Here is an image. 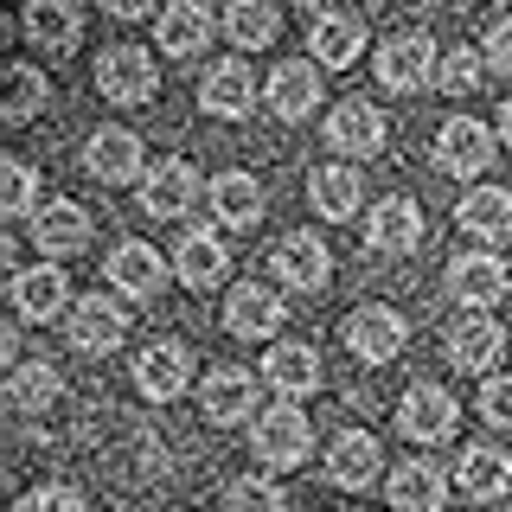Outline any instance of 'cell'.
Instances as JSON below:
<instances>
[{
    "label": "cell",
    "instance_id": "1",
    "mask_svg": "<svg viewBox=\"0 0 512 512\" xmlns=\"http://www.w3.org/2000/svg\"><path fill=\"white\" fill-rule=\"evenodd\" d=\"M436 64H442V52H436V39H429L423 26H404V32H391V39L378 45V84L384 90H423V84H436Z\"/></svg>",
    "mask_w": 512,
    "mask_h": 512
},
{
    "label": "cell",
    "instance_id": "32",
    "mask_svg": "<svg viewBox=\"0 0 512 512\" xmlns=\"http://www.w3.org/2000/svg\"><path fill=\"white\" fill-rule=\"evenodd\" d=\"M250 410H256V378L237 365H218L205 378V423H244Z\"/></svg>",
    "mask_w": 512,
    "mask_h": 512
},
{
    "label": "cell",
    "instance_id": "39",
    "mask_svg": "<svg viewBox=\"0 0 512 512\" xmlns=\"http://www.w3.org/2000/svg\"><path fill=\"white\" fill-rule=\"evenodd\" d=\"M480 71H487V58L468 52V45H455V52H442V64H436V90H448V96H468V90L480 84Z\"/></svg>",
    "mask_w": 512,
    "mask_h": 512
},
{
    "label": "cell",
    "instance_id": "23",
    "mask_svg": "<svg viewBox=\"0 0 512 512\" xmlns=\"http://www.w3.org/2000/svg\"><path fill=\"white\" fill-rule=\"evenodd\" d=\"M199 103H205V116H218V122H244L250 109H256L250 64H212L205 84H199Z\"/></svg>",
    "mask_w": 512,
    "mask_h": 512
},
{
    "label": "cell",
    "instance_id": "41",
    "mask_svg": "<svg viewBox=\"0 0 512 512\" xmlns=\"http://www.w3.org/2000/svg\"><path fill=\"white\" fill-rule=\"evenodd\" d=\"M20 512H90V506H84L77 487H32L20 500Z\"/></svg>",
    "mask_w": 512,
    "mask_h": 512
},
{
    "label": "cell",
    "instance_id": "12",
    "mask_svg": "<svg viewBox=\"0 0 512 512\" xmlns=\"http://www.w3.org/2000/svg\"><path fill=\"white\" fill-rule=\"evenodd\" d=\"M199 199V173L192 160H154L148 180H141V212L148 218H186Z\"/></svg>",
    "mask_w": 512,
    "mask_h": 512
},
{
    "label": "cell",
    "instance_id": "42",
    "mask_svg": "<svg viewBox=\"0 0 512 512\" xmlns=\"http://www.w3.org/2000/svg\"><path fill=\"white\" fill-rule=\"evenodd\" d=\"M487 64H493V71H506V77H512V20H500V26L487 32Z\"/></svg>",
    "mask_w": 512,
    "mask_h": 512
},
{
    "label": "cell",
    "instance_id": "13",
    "mask_svg": "<svg viewBox=\"0 0 512 512\" xmlns=\"http://www.w3.org/2000/svg\"><path fill=\"white\" fill-rule=\"evenodd\" d=\"M84 173L103 186H128L141 173V135L135 128H96L84 141Z\"/></svg>",
    "mask_w": 512,
    "mask_h": 512
},
{
    "label": "cell",
    "instance_id": "10",
    "mask_svg": "<svg viewBox=\"0 0 512 512\" xmlns=\"http://www.w3.org/2000/svg\"><path fill=\"white\" fill-rule=\"evenodd\" d=\"M167 276H173V263L154 244H141V237H128V244L109 250V282H116L128 301H154L160 288H167Z\"/></svg>",
    "mask_w": 512,
    "mask_h": 512
},
{
    "label": "cell",
    "instance_id": "37",
    "mask_svg": "<svg viewBox=\"0 0 512 512\" xmlns=\"http://www.w3.org/2000/svg\"><path fill=\"white\" fill-rule=\"evenodd\" d=\"M39 212V180L26 160H0V218H32Z\"/></svg>",
    "mask_w": 512,
    "mask_h": 512
},
{
    "label": "cell",
    "instance_id": "31",
    "mask_svg": "<svg viewBox=\"0 0 512 512\" xmlns=\"http://www.w3.org/2000/svg\"><path fill=\"white\" fill-rule=\"evenodd\" d=\"M77 32H84V20H77L71 0H26V39L39 45V52H71Z\"/></svg>",
    "mask_w": 512,
    "mask_h": 512
},
{
    "label": "cell",
    "instance_id": "46",
    "mask_svg": "<svg viewBox=\"0 0 512 512\" xmlns=\"http://www.w3.org/2000/svg\"><path fill=\"white\" fill-rule=\"evenodd\" d=\"M295 7H301V13H327L333 0H295Z\"/></svg>",
    "mask_w": 512,
    "mask_h": 512
},
{
    "label": "cell",
    "instance_id": "6",
    "mask_svg": "<svg viewBox=\"0 0 512 512\" xmlns=\"http://www.w3.org/2000/svg\"><path fill=\"white\" fill-rule=\"evenodd\" d=\"M436 167L455 173V180H480L493 167V128L474 116H448L436 135Z\"/></svg>",
    "mask_w": 512,
    "mask_h": 512
},
{
    "label": "cell",
    "instance_id": "4",
    "mask_svg": "<svg viewBox=\"0 0 512 512\" xmlns=\"http://www.w3.org/2000/svg\"><path fill=\"white\" fill-rule=\"evenodd\" d=\"M308 448H314L308 410L276 404V410L256 416V461H263V468H301V461H308Z\"/></svg>",
    "mask_w": 512,
    "mask_h": 512
},
{
    "label": "cell",
    "instance_id": "21",
    "mask_svg": "<svg viewBox=\"0 0 512 512\" xmlns=\"http://www.w3.org/2000/svg\"><path fill=\"white\" fill-rule=\"evenodd\" d=\"M7 295H13V308H20L26 320H58L64 308H71V282H64V269H52V263L13 269Z\"/></svg>",
    "mask_w": 512,
    "mask_h": 512
},
{
    "label": "cell",
    "instance_id": "36",
    "mask_svg": "<svg viewBox=\"0 0 512 512\" xmlns=\"http://www.w3.org/2000/svg\"><path fill=\"white\" fill-rule=\"evenodd\" d=\"M52 397H58V372H52V359H26V365H13L7 372V404L32 416V410H52Z\"/></svg>",
    "mask_w": 512,
    "mask_h": 512
},
{
    "label": "cell",
    "instance_id": "25",
    "mask_svg": "<svg viewBox=\"0 0 512 512\" xmlns=\"http://www.w3.org/2000/svg\"><path fill=\"white\" fill-rule=\"evenodd\" d=\"M154 39L167 58H192L205 52V39H212V13H205V0H173V7L154 13Z\"/></svg>",
    "mask_w": 512,
    "mask_h": 512
},
{
    "label": "cell",
    "instance_id": "45",
    "mask_svg": "<svg viewBox=\"0 0 512 512\" xmlns=\"http://www.w3.org/2000/svg\"><path fill=\"white\" fill-rule=\"evenodd\" d=\"M500 141H506V148H512V103L500 109Z\"/></svg>",
    "mask_w": 512,
    "mask_h": 512
},
{
    "label": "cell",
    "instance_id": "26",
    "mask_svg": "<svg viewBox=\"0 0 512 512\" xmlns=\"http://www.w3.org/2000/svg\"><path fill=\"white\" fill-rule=\"evenodd\" d=\"M327 141H333L340 154L365 160V154H378V148H384V116H378L372 103H365V96H346V103L327 116Z\"/></svg>",
    "mask_w": 512,
    "mask_h": 512
},
{
    "label": "cell",
    "instance_id": "27",
    "mask_svg": "<svg viewBox=\"0 0 512 512\" xmlns=\"http://www.w3.org/2000/svg\"><path fill=\"white\" fill-rule=\"evenodd\" d=\"M224 269H231V250H224V237H212V231H186V244L173 250V276H180L192 295L218 288Z\"/></svg>",
    "mask_w": 512,
    "mask_h": 512
},
{
    "label": "cell",
    "instance_id": "24",
    "mask_svg": "<svg viewBox=\"0 0 512 512\" xmlns=\"http://www.w3.org/2000/svg\"><path fill=\"white\" fill-rule=\"evenodd\" d=\"M308 52H314L320 71H346V64H359L365 20H359V13H320L314 32H308Z\"/></svg>",
    "mask_w": 512,
    "mask_h": 512
},
{
    "label": "cell",
    "instance_id": "7",
    "mask_svg": "<svg viewBox=\"0 0 512 512\" xmlns=\"http://www.w3.org/2000/svg\"><path fill=\"white\" fill-rule=\"evenodd\" d=\"M455 423H461V404L442 384H410V391L397 397V429H404L410 442H448Z\"/></svg>",
    "mask_w": 512,
    "mask_h": 512
},
{
    "label": "cell",
    "instance_id": "33",
    "mask_svg": "<svg viewBox=\"0 0 512 512\" xmlns=\"http://www.w3.org/2000/svg\"><path fill=\"white\" fill-rule=\"evenodd\" d=\"M205 199H212V218L231 224V231H244V224L263 218V186H256L250 173H218V180L205 186Z\"/></svg>",
    "mask_w": 512,
    "mask_h": 512
},
{
    "label": "cell",
    "instance_id": "35",
    "mask_svg": "<svg viewBox=\"0 0 512 512\" xmlns=\"http://www.w3.org/2000/svg\"><path fill=\"white\" fill-rule=\"evenodd\" d=\"M224 32H231V45H244V52H263L282 32L276 0H231V7H224Z\"/></svg>",
    "mask_w": 512,
    "mask_h": 512
},
{
    "label": "cell",
    "instance_id": "18",
    "mask_svg": "<svg viewBox=\"0 0 512 512\" xmlns=\"http://www.w3.org/2000/svg\"><path fill=\"white\" fill-rule=\"evenodd\" d=\"M448 288H455V301H468V308H493V301H506L512 269L493 250H474V256H455V263H448Z\"/></svg>",
    "mask_w": 512,
    "mask_h": 512
},
{
    "label": "cell",
    "instance_id": "19",
    "mask_svg": "<svg viewBox=\"0 0 512 512\" xmlns=\"http://www.w3.org/2000/svg\"><path fill=\"white\" fill-rule=\"evenodd\" d=\"M384 493H391V512H442L448 506V468L404 461V468L384 474Z\"/></svg>",
    "mask_w": 512,
    "mask_h": 512
},
{
    "label": "cell",
    "instance_id": "40",
    "mask_svg": "<svg viewBox=\"0 0 512 512\" xmlns=\"http://www.w3.org/2000/svg\"><path fill=\"white\" fill-rule=\"evenodd\" d=\"M480 416H487L493 429H512V372L487 378V391H480Z\"/></svg>",
    "mask_w": 512,
    "mask_h": 512
},
{
    "label": "cell",
    "instance_id": "15",
    "mask_svg": "<svg viewBox=\"0 0 512 512\" xmlns=\"http://www.w3.org/2000/svg\"><path fill=\"white\" fill-rule=\"evenodd\" d=\"M282 320H288L282 295H276V288H263V282H237L231 301H224V327H231L237 340H269Z\"/></svg>",
    "mask_w": 512,
    "mask_h": 512
},
{
    "label": "cell",
    "instance_id": "29",
    "mask_svg": "<svg viewBox=\"0 0 512 512\" xmlns=\"http://www.w3.org/2000/svg\"><path fill=\"white\" fill-rule=\"evenodd\" d=\"M45 103H52V84H45L39 64H7V77H0V122L26 128Z\"/></svg>",
    "mask_w": 512,
    "mask_h": 512
},
{
    "label": "cell",
    "instance_id": "38",
    "mask_svg": "<svg viewBox=\"0 0 512 512\" xmlns=\"http://www.w3.org/2000/svg\"><path fill=\"white\" fill-rule=\"evenodd\" d=\"M224 506L231 512H288V493L269 474H237L231 493H224Z\"/></svg>",
    "mask_w": 512,
    "mask_h": 512
},
{
    "label": "cell",
    "instance_id": "14",
    "mask_svg": "<svg viewBox=\"0 0 512 512\" xmlns=\"http://www.w3.org/2000/svg\"><path fill=\"white\" fill-rule=\"evenodd\" d=\"M32 237H39L45 263H58V256H77L90 244V212L77 199H45L39 212H32Z\"/></svg>",
    "mask_w": 512,
    "mask_h": 512
},
{
    "label": "cell",
    "instance_id": "43",
    "mask_svg": "<svg viewBox=\"0 0 512 512\" xmlns=\"http://www.w3.org/2000/svg\"><path fill=\"white\" fill-rule=\"evenodd\" d=\"M103 13H116V20H148V13H160V0H103Z\"/></svg>",
    "mask_w": 512,
    "mask_h": 512
},
{
    "label": "cell",
    "instance_id": "11",
    "mask_svg": "<svg viewBox=\"0 0 512 512\" xmlns=\"http://www.w3.org/2000/svg\"><path fill=\"white\" fill-rule=\"evenodd\" d=\"M186 384H192V359H186V346L154 340V346H141V352H135V391L148 397V404H173Z\"/></svg>",
    "mask_w": 512,
    "mask_h": 512
},
{
    "label": "cell",
    "instance_id": "9",
    "mask_svg": "<svg viewBox=\"0 0 512 512\" xmlns=\"http://www.w3.org/2000/svg\"><path fill=\"white\" fill-rule=\"evenodd\" d=\"M64 333H71L77 352L103 359V352H116V346L128 340V314L116 308V301H103V295H77V301H71V320H64Z\"/></svg>",
    "mask_w": 512,
    "mask_h": 512
},
{
    "label": "cell",
    "instance_id": "34",
    "mask_svg": "<svg viewBox=\"0 0 512 512\" xmlns=\"http://www.w3.org/2000/svg\"><path fill=\"white\" fill-rule=\"evenodd\" d=\"M455 218H461V231L500 244V237H512V192H506V186H474L468 199H461Z\"/></svg>",
    "mask_w": 512,
    "mask_h": 512
},
{
    "label": "cell",
    "instance_id": "22",
    "mask_svg": "<svg viewBox=\"0 0 512 512\" xmlns=\"http://www.w3.org/2000/svg\"><path fill=\"white\" fill-rule=\"evenodd\" d=\"M455 487H461V500H500V493L512 487V455L506 448H493V442H474V448H461V468H455Z\"/></svg>",
    "mask_w": 512,
    "mask_h": 512
},
{
    "label": "cell",
    "instance_id": "8",
    "mask_svg": "<svg viewBox=\"0 0 512 512\" xmlns=\"http://www.w3.org/2000/svg\"><path fill=\"white\" fill-rule=\"evenodd\" d=\"M365 244L378 256H410L423 244V205L410 199V192H391V199H378L372 212H365Z\"/></svg>",
    "mask_w": 512,
    "mask_h": 512
},
{
    "label": "cell",
    "instance_id": "28",
    "mask_svg": "<svg viewBox=\"0 0 512 512\" xmlns=\"http://www.w3.org/2000/svg\"><path fill=\"white\" fill-rule=\"evenodd\" d=\"M263 378L276 384L282 397H308L314 384H320V352L308 340H276V346H269V359H263Z\"/></svg>",
    "mask_w": 512,
    "mask_h": 512
},
{
    "label": "cell",
    "instance_id": "16",
    "mask_svg": "<svg viewBox=\"0 0 512 512\" xmlns=\"http://www.w3.org/2000/svg\"><path fill=\"white\" fill-rule=\"evenodd\" d=\"M378 474H384V455H378V442L365 436V429H346V436H333V448H327V480H333L340 493L378 487Z\"/></svg>",
    "mask_w": 512,
    "mask_h": 512
},
{
    "label": "cell",
    "instance_id": "20",
    "mask_svg": "<svg viewBox=\"0 0 512 512\" xmlns=\"http://www.w3.org/2000/svg\"><path fill=\"white\" fill-rule=\"evenodd\" d=\"M506 359V327L487 314H468L448 327V365H461V372H493V365Z\"/></svg>",
    "mask_w": 512,
    "mask_h": 512
},
{
    "label": "cell",
    "instance_id": "44",
    "mask_svg": "<svg viewBox=\"0 0 512 512\" xmlns=\"http://www.w3.org/2000/svg\"><path fill=\"white\" fill-rule=\"evenodd\" d=\"M0 359H7V365H26L20 359V333H13V327H0Z\"/></svg>",
    "mask_w": 512,
    "mask_h": 512
},
{
    "label": "cell",
    "instance_id": "30",
    "mask_svg": "<svg viewBox=\"0 0 512 512\" xmlns=\"http://www.w3.org/2000/svg\"><path fill=\"white\" fill-rule=\"evenodd\" d=\"M359 192H365V180H359V167H346V160L308 173V199H314L320 218H359Z\"/></svg>",
    "mask_w": 512,
    "mask_h": 512
},
{
    "label": "cell",
    "instance_id": "2",
    "mask_svg": "<svg viewBox=\"0 0 512 512\" xmlns=\"http://www.w3.org/2000/svg\"><path fill=\"white\" fill-rule=\"evenodd\" d=\"M410 346V320L397 308H384V301H365V308L346 314V352L365 365H391L397 352Z\"/></svg>",
    "mask_w": 512,
    "mask_h": 512
},
{
    "label": "cell",
    "instance_id": "5",
    "mask_svg": "<svg viewBox=\"0 0 512 512\" xmlns=\"http://www.w3.org/2000/svg\"><path fill=\"white\" fill-rule=\"evenodd\" d=\"M269 269L282 276V288H301V295H320L333 276V250L320 244L314 231H288L276 237V250H269Z\"/></svg>",
    "mask_w": 512,
    "mask_h": 512
},
{
    "label": "cell",
    "instance_id": "17",
    "mask_svg": "<svg viewBox=\"0 0 512 512\" xmlns=\"http://www.w3.org/2000/svg\"><path fill=\"white\" fill-rule=\"evenodd\" d=\"M269 116H282V122H308L314 109H320V64L308 58H288L276 64V77H269Z\"/></svg>",
    "mask_w": 512,
    "mask_h": 512
},
{
    "label": "cell",
    "instance_id": "3",
    "mask_svg": "<svg viewBox=\"0 0 512 512\" xmlns=\"http://www.w3.org/2000/svg\"><path fill=\"white\" fill-rule=\"evenodd\" d=\"M96 90H103L109 103H122V109L154 103V90H160L154 52H141V45H116V52H103V58H96Z\"/></svg>",
    "mask_w": 512,
    "mask_h": 512
}]
</instances>
